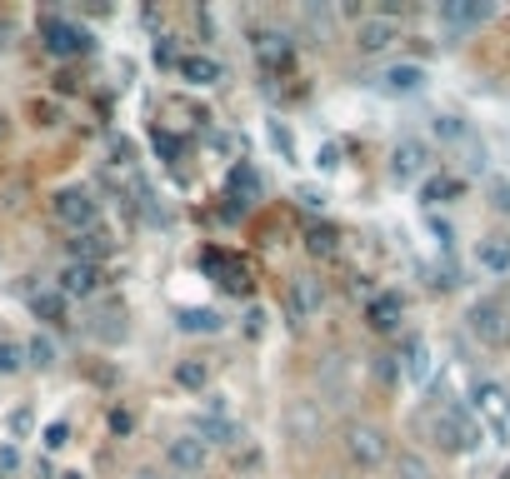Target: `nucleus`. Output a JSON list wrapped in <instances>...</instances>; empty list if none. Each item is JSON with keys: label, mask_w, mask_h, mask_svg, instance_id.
Returning <instances> with one entry per match:
<instances>
[{"label": "nucleus", "mask_w": 510, "mask_h": 479, "mask_svg": "<svg viewBox=\"0 0 510 479\" xmlns=\"http://www.w3.org/2000/svg\"><path fill=\"white\" fill-rule=\"evenodd\" d=\"M345 450H350V460H356L360 470H376V464L390 460V440L376 430V424H350V430H345Z\"/></svg>", "instance_id": "4"}, {"label": "nucleus", "mask_w": 510, "mask_h": 479, "mask_svg": "<svg viewBox=\"0 0 510 479\" xmlns=\"http://www.w3.org/2000/svg\"><path fill=\"white\" fill-rule=\"evenodd\" d=\"M471 335L481 345H510V310L501 300H475L471 305Z\"/></svg>", "instance_id": "5"}, {"label": "nucleus", "mask_w": 510, "mask_h": 479, "mask_svg": "<svg viewBox=\"0 0 510 479\" xmlns=\"http://www.w3.org/2000/svg\"><path fill=\"white\" fill-rule=\"evenodd\" d=\"M66 444H70V424L56 420V424L46 430V450H66Z\"/></svg>", "instance_id": "34"}, {"label": "nucleus", "mask_w": 510, "mask_h": 479, "mask_svg": "<svg viewBox=\"0 0 510 479\" xmlns=\"http://www.w3.org/2000/svg\"><path fill=\"white\" fill-rule=\"evenodd\" d=\"M441 20L445 26H455V30H471V26H481V20H491V5L485 0H461V5H441Z\"/></svg>", "instance_id": "14"}, {"label": "nucleus", "mask_w": 510, "mask_h": 479, "mask_svg": "<svg viewBox=\"0 0 510 479\" xmlns=\"http://www.w3.org/2000/svg\"><path fill=\"white\" fill-rule=\"evenodd\" d=\"M10 440H26L30 430H36V410H30V404H20V410H10Z\"/></svg>", "instance_id": "29"}, {"label": "nucleus", "mask_w": 510, "mask_h": 479, "mask_svg": "<svg viewBox=\"0 0 510 479\" xmlns=\"http://www.w3.org/2000/svg\"><path fill=\"white\" fill-rule=\"evenodd\" d=\"M246 329H250V335H260V329H265V310H246Z\"/></svg>", "instance_id": "43"}, {"label": "nucleus", "mask_w": 510, "mask_h": 479, "mask_svg": "<svg viewBox=\"0 0 510 479\" xmlns=\"http://www.w3.org/2000/svg\"><path fill=\"white\" fill-rule=\"evenodd\" d=\"M271 145H275V151H281V160H295V135L285 130L281 120H271Z\"/></svg>", "instance_id": "30"}, {"label": "nucleus", "mask_w": 510, "mask_h": 479, "mask_svg": "<svg viewBox=\"0 0 510 479\" xmlns=\"http://www.w3.org/2000/svg\"><path fill=\"white\" fill-rule=\"evenodd\" d=\"M396 36H400L396 16H360V26H356V50H360V56H380V50H386Z\"/></svg>", "instance_id": "8"}, {"label": "nucleus", "mask_w": 510, "mask_h": 479, "mask_svg": "<svg viewBox=\"0 0 510 479\" xmlns=\"http://www.w3.org/2000/svg\"><path fill=\"white\" fill-rule=\"evenodd\" d=\"M400 479H430V464L420 454H400Z\"/></svg>", "instance_id": "32"}, {"label": "nucleus", "mask_w": 510, "mask_h": 479, "mask_svg": "<svg viewBox=\"0 0 510 479\" xmlns=\"http://www.w3.org/2000/svg\"><path fill=\"white\" fill-rule=\"evenodd\" d=\"M335 165H340V145L335 141L315 145V170H335Z\"/></svg>", "instance_id": "33"}, {"label": "nucleus", "mask_w": 510, "mask_h": 479, "mask_svg": "<svg viewBox=\"0 0 510 479\" xmlns=\"http://www.w3.org/2000/svg\"><path fill=\"white\" fill-rule=\"evenodd\" d=\"M200 265H206V270L216 275V285H226L230 295H250V270H246V260H236L230 250L206 245V250H200Z\"/></svg>", "instance_id": "3"}, {"label": "nucleus", "mask_w": 510, "mask_h": 479, "mask_svg": "<svg viewBox=\"0 0 510 479\" xmlns=\"http://www.w3.org/2000/svg\"><path fill=\"white\" fill-rule=\"evenodd\" d=\"M155 151H161L165 160H180V151H186V145H180L175 135H155Z\"/></svg>", "instance_id": "39"}, {"label": "nucleus", "mask_w": 510, "mask_h": 479, "mask_svg": "<svg viewBox=\"0 0 510 479\" xmlns=\"http://www.w3.org/2000/svg\"><path fill=\"white\" fill-rule=\"evenodd\" d=\"M50 215L60 220V225L70 230V235H80V230L101 225V205H95V195L85 185H66L56 200H50Z\"/></svg>", "instance_id": "1"}, {"label": "nucleus", "mask_w": 510, "mask_h": 479, "mask_svg": "<svg viewBox=\"0 0 510 479\" xmlns=\"http://www.w3.org/2000/svg\"><path fill=\"white\" fill-rule=\"evenodd\" d=\"M30 110H36V125H56V120H60L56 100H36V105H30Z\"/></svg>", "instance_id": "36"}, {"label": "nucleus", "mask_w": 510, "mask_h": 479, "mask_svg": "<svg viewBox=\"0 0 510 479\" xmlns=\"http://www.w3.org/2000/svg\"><path fill=\"white\" fill-rule=\"evenodd\" d=\"M16 470H20V450L5 444V450H0V474H16Z\"/></svg>", "instance_id": "40"}, {"label": "nucleus", "mask_w": 510, "mask_h": 479, "mask_svg": "<svg viewBox=\"0 0 510 479\" xmlns=\"http://www.w3.org/2000/svg\"><path fill=\"white\" fill-rule=\"evenodd\" d=\"M40 40H46V50L56 60H70V56H85V50H90V30L76 26V20H66V16L40 20Z\"/></svg>", "instance_id": "2"}, {"label": "nucleus", "mask_w": 510, "mask_h": 479, "mask_svg": "<svg viewBox=\"0 0 510 479\" xmlns=\"http://www.w3.org/2000/svg\"><path fill=\"white\" fill-rule=\"evenodd\" d=\"M200 440L236 444V440H240V430H236V424H226V420H216V414H206V420H200Z\"/></svg>", "instance_id": "25"}, {"label": "nucleus", "mask_w": 510, "mask_h": 479, "mask_svg": "<svg viewBox=\"0 0 510 479\" xmlns=\"http://www.w3.org/2000/svg\"><path fill=\"white\" fill-rule=\"evenodd\" d=\"M335 225H311V230H305V250H311V255H335Z\"/></svg>", "instance_id": "26"}, {"label": "nucleus", "mask_w": 510, "mask_h": 479, "mask_svg": "<svg viewBox=\"0 0 510 479\" xmlns=\"http://www.w3.org/2000/svg\"><path fill=\"white\" fill-rule=\"evenodd\" d=\"M26 355H30V365H36V370H50V365H56V339L36 335V339L26 345Z\"/></svg>", "instance_id": "27"}, {"label": "nucleus", "mask_w": 510, "mask_h": 479, "mask_svg": "<svg viewBox=\"0 0 510 479\" xmlns=\"http://www.w3.org/2000/svg\"><path fill=\"white\" fill-rule=\"evenodd\" d=\"M321 300H325V290H321V280H311V275H295V280L285 285V295H281L291 325H305L311 315H321Z\"/></svg>", "instance_id": "6"}, {"label": "nucleus", "mask_w": 510, "mask_h": 479, "mask_svg": "<svg viewBox=\"0 0 510 479\" xmlns=\"http://www.w3.org/2000/svg\"><path fill=\"white\" fill-rule=\"evenodd\" d=\"M66 295H60V290H36V295H30V315H36L40 319V325H66Z\"/></svg>", "instance_id": "16"}, {"label": "nucleus", "mask_w": 510, "mask_h": 479, "mask_svg": "<svg viewBox=\"0 0 510 479\" xmlns=\"http://www.w3.org/2000/svg\"><path fill=\"white\" fill-rule=\"evenodd\" d=\"M435 440H441V450H475V444H481V424H475L461 404H451V410L435 420Z\"/></svg>", "instance_id": "7"}, {"label": "nucleus", "mask_w": 510, "mask_h": 479, "mask_svg": "<svg viewBox=\"0 0 510 479\" xmlns=\"http://www.w3.org/2000/svg\"><path fill=\"white\" fill-rule=\"evenodd\" d=\"M60 479H85V474H76V470H70V474H60Z\"/></svg>", "instance_id": "45"}, {"label": "nucleus", "mask_w": 510, "mask_h": 479, "mask_svg": "<svg viewBox=\"0 0 510 479\" xmlns=\"http://www.w3.org/2000/svg\"><path fill=\"white\" fill-rule=\"evenodd\" d=\"M70 250H76V260L95 265V260H105V255L115 250V235H111L105 225H90V230H80V235L70 240Z\"/></svg>", "instance_id": "12"}, {"label": "nucleus", "mask_w": 510, "mask_h": 479, "mask_svg": "<svg viewBox=\"0 0 510 479\" xmlns=\"http://www.w3.org/2000/svg\"><path fill=\"white\" fill-rule=\"evenodd\" d=\"M295 200H301L305 210H321V205H325V190H311V185H301V190H295Z\"/></svg>", "instance_id": "37"}, {"label": "nucleus", "mask_w": 510, "mask_h": 479, "mask_svg": "<svg viewBox=\"0 0 510 479\" xmlns=\"http://www.w3.org/2000/svg\"><path fill=\"white\" fill-rule=\"evenodd\" d=\"M420 85H425L420 66H390L386 76H380V90H386V95H416Z\"/></svg>", "instance_id": "17"}, {"label": "nucleus", "mask_w": 510, "mask_h": 479, "mask_svg": "<svg viewBox=\"0 0 510 479\" xmlns=\"http://www.w3.org/2000/svg\"><path fill=\"white\" fill-rule=\"evenodd\" d=\"M400 315H406V300H400L396 290L370 295V305H366V325L376 329V335H396V329H400Z\"/></svg>", "instance_id": "10"}, {"label": "nucleus", "mask_w": 510, "mask_h": 479, "mask_svg": "<svg viewBox=\"0 0 510 479\" xmlns=\"http://www.w3.org/2000/svg\"><path fill=\"white\" fill-rule=\"evenodd\" d=\"M165 460L175 464L180 474H196L200 464H206V444H200V440H190V434H180V440H170Z\"/></svg>", "instance_id": "15"}, {"label": "nucleus", "mask_w": 510, "mask_h": 479, "mask_svg": "<svg viewBox=\"0 0 510 479\" xmlns=\"http://www.w3.org/2000/svg\"><path fill=\"white\" fill-rule=\"evenodd\" d=\"M475 260H481V270H491V275H505V270H510V240H505V235H491V240H481V245H475Z\"/></svg>", "instance_id": "18"}, {"label": "nucleus", "mask_w": 510, "mask_h": 479, "mask_svg": "<svg viewBox=\"0 0 510 479\" xmlns=\"http://www.w3.org/2000/svg\"><path fill=\"white\" fill-rule=\"evenodd\" d=\"M155 66H161V70H180V56H175L170 40H155Z\"/></svg>", "instance_id": "35"}, {"label": "nucleus", "mask_w": 510, "mask_h": 479, "mask_svg": "<svg viewBox=\"0 0 510 479\" xmlns=\"http://www.w3.org/2000/svg\"><path fill=\"white\" fill-rule=\"evenodd\" d=\"M425 170H430V145L425 141H400L396 155H390V175H396L400 185H410V180H420Z\"/></svg>", "instance_id": "9"}, {"label": "nucleus", "mask_w": 510, "mask_h": 479, "mask_svg": "<svg viewBox=\"0 0 510 479\" xmlns=\"http://www.w3.org/2000/svg\"><path fill=\"white\" fill-rule=\"evenodd\" d=\"M491 195H495V210H505V215H510V180H495Z\"/></svg>", "instance_id": "41"}, {"label": "nucleus", "mask_w": 510, "mask_h": 479, "mask_svg": "<svg viewBox=\"0 0 510 479\" xmlns=\"http://www.w3.org/2000/svg\"><path fill=\"white\" fill-rule=\"evenodd\" d=\"M226 325L216 310H180V329H190V335H216V329Z\"/></svg>", "instance_id": "23"}, {"label": "nucleus", "mask_w": 510, "mask_h": 479, "mask_svg": "<svg viewBox=\"0 0 510 479\" xmlns=\"http://www.w3.org/2000/svg\"><path fill=\"white\" fill-rule=\"evenodd\" d=\"M0 141H5V115H0Z\"/></svg>", "instance_id": "44"}, {"label": "nucleus", "mask_w": 510, "mask_h": 479, "mask_svg": "<svg viewBox=\"0 0 510 479\" xmlns=\"http://www.w3.org/2000/svg\"><path fill=\"white\" fill-rule=\"evenodd\" d=\"M180 76L190 85H216L226 70H220V60H210V56H180Z\"/></svg>", "instance_id": "20"}, {"label": "nucleus", "mask_w": 510, "mask_h": 479, "mask_svg": "<svg viewBox=\"0 0 510 479\" xmlns=\"http://www.w3.org/2000/svg\"><path fill=\"white\" fill-rule=\"evenodd\" d=\"M175 380L186 390H206L210 385V365H206V359H180V365H175Z\"/></svg>", "instance_id": "24"}, {"label": "nucleus", "mask_w": 510, "mask_h": 479, "mask_svg": "<svg viewBox=\"0 0 510 479\" xmlns=\"http://www.w3.org/2000/svg\"><path fill=\"white\" fill-rule=\"evenodd\" d=\"M95 285H101V270L85 260H70L66 270H60V285L56 290L66 295V300H85V295H95Z\"/></svg>", "instance_id": "11"}, {"label": "nucleus", "mask_w": 510, "mask_h": 479, "mask_svg": "<svg viewBox=\"0 0 510 479\" xmlns=\"http://www.w3.org/2000/svg\"><path fill=\"white\" fill-rule=\"evenodd\" d=\"M435 135H441V141H471V125H465L461 115H435Z\"/></svg>", "instance_id": "28"}, {"label": "nucleus", "mask_w": 510, "mask_h": 479, "mask_svg": "<svg viewBox=\"0 0 510 479\" xmlns=\"http://www.w3.org/2000/svg\"><path fill=\"white\" fill-rule=\"evenodd\" d=\"M400 370H406V380H430V345H425L420 335H406V345H400Z\"/></svg>", "instance_id": "13"}, {"label": "nucleus", "mask_w": 510, "mask_h": 479, "mask_svg": "<svg viewBox=\"0 0 510 479\" xmlns=\"http://www.w3.org/2000/svg\"><path fill=\"white\" fill-rule=\"evenodd\" d=\"M20 355H26V349H20V345H10V339H0V375H16V370H20Z\"/></svg>", "instance_id": "31"}, {"label": "nucleus", "mask_w": 510, "mask_h": 479, "mask_svg": "<svg viewBox=\"0 0 510 479\" xmlns=\"http://www.w3.org/2000/svg\"><path fill=\"white\" fill-rule=\"evenodd\" d=\"M111 430H115V434H131V430H135V414H131V410H111Z\"/></svg>", "instance_id": "38"}, {"label": "nucleus", "mask_w": 510, "mask_h": 479, "mask_svg": "<svg viewBox=\"0 0 510 479\" xmlns=\"http://www.w3.org/2000/svg\"><path fill=\"white\" fill-rule=\"evenodd\" d=\"M455 195H461V180H455V175H430L420 185V200H425V205H445V200H455Z\"/></svg>", "instance_id": "22"}, {"label": "nucleus", "mask_w": 510, "mask_h": 479, "mask_svg": "<svg viewBox=\"0 0 510 479\" xmlns=\"http://www.w3.org/2000/svg\"><path fill=\"white\" fill-rule=\"evenodd\" d=\"M230 195H236L240 205H255V200H260V175H255V165L240 160V165L230 170Z\"/></svg>", "instance_id": "21"}, {"label": "nucleus", "mask_w": 510, "mask_h": 479, "mask_svg": "<svg viewBox=\"0 0 510 479\" xmlns=\"http://www.w3.org/2000/svg\"><path fill=\"white\" fill-rule=\"evenodd\" d=\"M255 56H260L265 70H275V66H285V60H291V40L275 36V30H260V36H255Z\"/></svg>", "instance_id": "19"}, {"label": "nucleus", "mask_w": 510, "mask_h": 479, "mask_svg": "<svg viewBox=\"0 0 510 479\" xmlns=\"http://www.w3.org/2000/svg\"><path fill=\"white\" fill-rule=\"evenodd\" d=\"M430 230H435V240H441V250H451V225H445V220H430Z\"/></svg>", "instance_id": "42"}]
</instances>
